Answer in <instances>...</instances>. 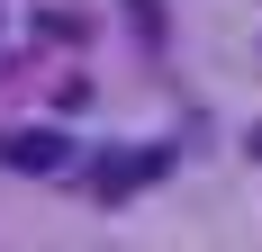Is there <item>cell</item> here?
<instances>
[{
	"mask_svg": "<svg viewBox=\"0 0 262 252\" xmlns=\"http://www.w3.org/2000/svg\"><path fill=\"white\" fill-rule=\"evenodd\" d=\"M63 162H73V144L54 126H9L0 135V171H63Z\"/></svg>",
	"mask_w": 262,
	"mask_h": 252,
	"instance_id": "2",
	"label": "cell"
},
{
	"mask_svg": "<svg viewBox=\"0 0 262 252\" xmlns=\"http://www.w3.org/2000/svg\"><path fill=\"white\" fill-rule=\"evenodd\" d=\"M127 9H136V27H145V36H163V9H154V0H127Z\"/></svg>",
	"mask_w": 262,
	"mask_h": 252,
	"instance_id": "3",
	"label": "cell"
},
{
	"mask_svg": "<svg viewBox=\"0 0 262 252\" xmlns=\"http://www.w3.org/2000/svg\"><path fill=\"white\" fill-rule=\"evenodd\" d=\"M81 171H91V189H100V198H136L145 180L172 171V144H100Z\"/></svg>",
	"mask_w": 262,
	"mask_h": 252,
	"instance_id": "1",
	"label": "cell"
}]
</instances>
